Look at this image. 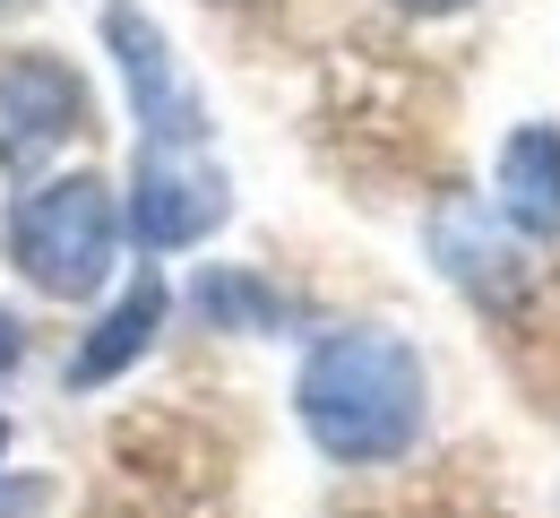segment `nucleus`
Listing matches in <instances>:
<instances>
[{
  "instance_id": "obj_4",
  "label": "nucleus",
  "mask_w": 560,
  "mask_h": 518,
  "mask_svg": "<svg viewBox=\"0 0 560 518\" xmlns=\"http://www.w3.org/2000/svg\"><path fill=\"white\" fill-rule=\"evenodd\" d=\"M104 44H113V61H121L139 139H155V148H208V104H199L190 70L173 61L164 26L147 18L139 0H113V9H104Z\"/></svg>"
},
{
  "instance_id": "obj_11",
  "label": "nucleus",
  "mask_w": 560,
  "mask_h": 518,
  "mask_svg": "<svg viewBox=\"0 0 560 518\" xmlns=\"http://www.w3.org/2000/svg\"><path fill=\"white\" fill-rule=\"evenodd\" d=\"M406 9H466V0H406Z\"/></svg>"
},
{
  "instance_id": "obj_6",
  "label": "nucleus",
  "mask_w": 560,
  "mask_h": 518,
  "mask_svg": "<svg viewBox=\"0 0 560 518\" xmlns=\"http://www.w3.org/2000/svg\"><path fill=\"white\" fill-rule=\"evenodd\" d=\"M164 311H173V295H164V277L155 268H139L130 286H121V302L78 337V355H70V389L86 398V389H104V380H121V371L139 364L147 346H155V329H164Z\"/></svg>"
},
{
  "instance_id": "obj_9",
  "label": "nucleus",
  "mask_w": 560,
  "mask_h": 518,
  "mask_svg": "<svg viewBox=\"0 0 560 518\" xmlns=\"http://www.w3.org/2000/svg\"><path fill=\"white\" fill-rule=\"evenodd\" d=\"M190 302H199V320H215V329H284V302L259 277H242V268H208L190 286Z\"/></svg>"
},
{
  "instance_id": "obj_12",
  "label": "nucleus",
  "mask_w": 560,
  "mask_h": 518,
  "mask_svg": "<svg viewBox=\"0 0 560 518\" xmlns=\"http://www.w3.org/2000/svg\"><path fill=\"white\" fill-rule=\"evenodd\" d=\"M0 458H9V415H0Z\"/></svg>"
},
{
  "instance_id": "obj_13",
  "label": "nucleus",
  "mask_w": 560,
  "mask_h": 518,
  "mask_svg": "<svg viewBox=\"0 0 560 518\" xmlns=\"http://www.w3.org/2000/svg\"><path fill=\"white\" fill-rule=\"evenodd\" d=\"M0 9H9V0H0Z\"/></svg>"
},
{
  "instance_id": "obj_10",
  "label": "nucleus",
  "mask_w": 560,
  "mask_h": 518,
  "mask_svg": "<svg viewBox=\"0 0 560 518\" xmlns=\"http://www.w3.org/2000/svg\"><path fill=\"white\" fill-rule=\"evenodd\" d=\"M18 355H26V337H18V320H9V311H0V380H9V371H18Z\"/></svg>"
},
{
  "instance_id": "obj_1",
  "label": "nucleus",
  "mask_w": 560,
  "mask_h": 518,
  "mask_svg": "<svg viewBox=\"0 0 560 518\" xmlns=\"http://www.w3.org/2000/svg\"><path fill=\"white\" fill-rule=\"evenodd\" d=\"M293 415H302V433L319 441V458H337V467H388V458H406V449L422 441V424H431L422 355L397 329H328V337L302 355Z\"/></svg>"
},
{
  "instance_id": "obj_8",
  "label": "nucleus",
  "mask_w": 560,
  "mask_h": 518,
  "mask_svg": "<svg viewBox=\"0 0 560 518\" xmlns=\"http://www.w3.org/2000/svg\"><path fill=\"white\" fill-rule=\"evenodd\" d=\"M431 251H440V268H448L457 286H475L483 302H509L517 286H526L517 242H509V233H491L475 208H440V217H431Z\"/></svg>"
},
{
  "instance_id": "obj_2",
  "label": "nucleus",
  "mask_w": 560,
  "mask_h": 518,
  "mask_svg": "<svg viewBox=\"0 0 560 518\" xmlns=\"http://www.w3.org/2000/svg\"><path fill=\"white\" fill-rule=\"evenodd\" d=\"M113 251H121V208L104 173H52L9 199V260L35 295L86 302L113 277Z\"/></svg>"
},
{
  "instance_id": "obj_5",
  "label": "nucleus",
  "mask_w": 560,
  "mask_h": 518,
  "mask_svg": "<svg viewBox=\"0 0 560 518\" xmlns=\"http://www.w3.org/2000/svg\"><path fill=\"white\" fill-rule=\"evenodd\" d=\"M78 130H86V78L70 61H52V53L0 61V164L9 173H35Z\"/></svg>"
},
{
  "instance_id": "obj_3",
  "label": "nucleus",
  "mask_w": 560,
  "mask_h": 518,
  "mask_svg": "<svg viewBox=\"0 0 560 518\" xmlns=\"http://www.w3.org/2000/svg\"><path fill=\"white\" fill-rule=\"evenodd\" d=\"M224 217H233V182H224V164H215L208 148H155V139H139L121 225L139 233L147 251H190V242H208Z\"/></svg>"
},
{
  "instance_id": "obj_7",
  "label": "nucleus",
  "mask_w": 560,
  "mask_h": 518,
  "mask_svg": "<svg viewBox=\"0 0 560 518\" xmlns=\"http://www.w3.org/2000/svg\"><path fill=\"white\" fill-rule=\"evenodd\" d=\"M500 225L517 242H560V130L526 122L500 139Z\"/></svg>"
}]
</instances>
